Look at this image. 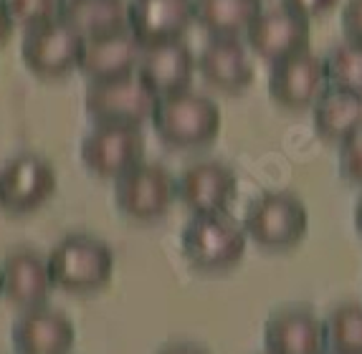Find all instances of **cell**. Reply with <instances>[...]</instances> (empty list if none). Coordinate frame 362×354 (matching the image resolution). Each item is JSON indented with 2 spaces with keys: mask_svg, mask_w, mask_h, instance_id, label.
<instances>
[{
  "mask_svg": "<svg viewBox=\"0 0 362 354\" xmlns=\"http://www.w3.org/2000/svg\"><path fill=\"white\" fill-rule=\"evenodd\" d=\"M152 126L157 137L175 150L206 147L221 132V109L213 99L193 89L160 96Z\"/></svg>",
  "mask_w": 362,
  "mask_h": 354,
  "instance_id": "cell-1",
  "label": "cell"
},
{
  "mask_svg": "<svg viewBox=\"0 0 362 354\" xmlns=\"http://www.w3.org/2000/svg\"><path fill=\"white\" fill-rule=\"evenodd\" d=\"M246 228L228 213L193 216L182 230V253L200 271L233 269L246 253Z\"/></svg>",
  "mask_w": 362,
  "mask_h": 354,
  "instance_id": "cell-2",
  "label": "cell"
},
{
  "mask_svg": "<svg viewBox=\"0 0 362 354\" xmlns=\"http://www.w3.org/2000/svg\"><path fill=\"white\" fill-rule=\"evenodd\" d=\"M49 271L54 286L86 294L97 291L112 278L115 271V253L107 243L91 235H66L49 253Z\"/></svg>",
  "mask_w": 362,
  "mask_h": 354,
  "instance_id": "cell-3",
  "label": "cell"
},
{
  "mask_svg": "<svg viewBox=\"0 0 362 354\" xmlns=\"http://www.w3.org/2000/svg\"><path fill=\"white\" fill-rule=\"evenodd\" d=\"M160 96L142 81L139 73L91 81L84 94L86 114L94 124H132L142 126L152 122Z\"/></svg>",
  "mask_w": 362,
  "mask_h": 354,
  "instance_id": "cell-4",
  "label": "cell"
},
{
  "mask_svg": "<svg viewBox=\"0 0 362 354\" xmlns=\"http://www.w3.org/2000/svg\"><path fill=\"white\" fill-rule=\"evenodd\" d=\"M243 228L261 248L286 251L307 235L309 213L291 192H266L248 205Z\"/></svg>",
  "mask_w": 362,
  "mask_h": 354,
  "instance_id": "cell-5",
  "label": "cell"
},
{
  "mask_svg": "<svg viewBox=\"0 0 362 354\" xmlns=\"http://www.w3.org/2000/svg\"><path fill=\"white\" fill-rule=\"evenodd\" d=\"M84 54V36L64 18L28 28L21 43V56L30 73L41 78H61L76 71Z\"/></svg>",
  "mask_w": 362,
  "mask_h": 354,
  "instance_id": "cell-6",
  "label": "cell"
},
{
  "mask_svg": "<svg viewBox=\"0 0 362 354\" xmlns=\"http://www.w3.org/2000/svg\"><path fill=\"white\" fill-rule=\"evenodd\" d=\"M145 134L132 124H94L81 142V163L91 175L104 180H117L142 163Z\"/></svg>",
  "mask_w": 362,
  "mask_h": 354,
  "instance_id": "cell-7",
  "label": "cell"
},
{
  "mask_svg": "<svg viewBox=\"0 0 362 354\" xmlns=\"http://www.w3.org/2000/svg\"><path fill=\"white\" fill-rule=\"evenodd\" d=\"M175 177L157 163H139L115 180V203L132 220H157L175 203Z\"/></svg>",
  "mask_w": 362,
  "mask_h": 354,
  "instance_id": "cell-8",
  "label": "cell"
},
{
  "mask_svg": "<svg viewBox=\"0 0 362 354\" xmlns=\"http://www.w3.org/2000/svg\"><path fill=\"white\" fill-rule=\"evenodd\" d=\"M59 177L54 165L41 155H18L0 170V208L25 216L54 198Z\"/></svg>",
  "mask_w": 362,
  "mask_h": 354,
  "instance_id": "cell-9",
  "label": "cell"
},
{
  "mask_svg": "<svg viewBox=\"0 0 362 354\" xmlns=\"http://www.w3.org/2000/svg\"><path fill=\"white\" fill-rule=\"evenodd\" d=\"M327 89H329V78H327L325 59L312 54L309 48L272 64L269 94L279 107L302 112L320 102V96Z\"/></svg>",
  "mask_w": 362,
  "mask_h": 354,
  "instance_id": "cell-10",
  "label": "cell"
},
{
  "mask_svg": "<svg viewBox=\"0 0 362 354\" xmlns=\"http://www.w3.org/2000/svg\"><path fill=\"white\" fill-rule=\"evenodd\" d=\"M177 200L185 205L193 216L208 213H226L233 203L238 182L235 172L221 160H200L182 170L175 180Z\"/></svg>",
  "mask_w": 362,
  "mask_h": 354,
  "instance_id": "cell-11",
  "label": "cell"
},
{
  "mask_svg": "<svg viewBox=\"0 0 362 354\" xmlns=\"http://www.w3.org/2000/svg\"><path fill=\"white\" fill-rule=\"evenodd\" d=\"M246 43L266 64L289 59L309 48V18L286 6L264 11L246 30Z\"/></svg>",
  "mask_w": 362,
  "mask_h": 354,
  "instance_id": "cell-12",
  "label": "cell"
},
{
  "mask_svg": "<svg viewBox=\"0 0 362 354\" xmlns=\"http://www.w3.org/2000/svg\"><path fill=\"white\" fill-rule=\"evenodd\" d=\"M11 339L18 354H69L76 329L64 312L38 304L13 321Z\"/></svg>",
  "mask_w": 362,
  "mask_h": 354,
  "instance_id": "cell-13",
  "label": "cell"
},
{
  "mask_svg": "<svg viewBox=\"0 0 362 354\" xmlns=\"http://www.w3.org/2000/svg\"><path fill=\"white\" fill-rule=\"evenodd\" d=\"M198 73L208 86L238 94L254 81V61L241 36H213L198 56Z\"/></svg>",
  "mask_w": 362,
  "mask_h": 354,
  "instance_id": "cell-14",
  "label": "cell"
},
{
  "mask_svg": "<svg viewBox=\"0 0 362 354\" xmlns=\"http://www.w3.org/2000/svg\"><path fill=\"white\" fill-rule=\"evenodd\" d=\"M195 71H198V59L182 38L142 46L137 73L157 96L190 89Z\"/></svg>",
  "mask_w": 362,
  "mask_h": 354,
  "instance_id": "cell-15",
  "label": "cell"
},
{
  "mask_svg": "<svg viewBox=\"0 0 362 354\" xmlns=\"http://www.w3.org/2000/svg\"><path fill=\"white\" fill-rule=\"evenodd\" d=\"M269 354H325L327 326L307 309H279L264 324Z\"/></svg>",
  "mask_w": 362,
  "mask_h": 354,
  "instance_id": "cell-16",
  "label": "cell"
},
{
  "mask_svg": "<svg viewBox=\"0 0 362 354\" xmlns=\"http://www.w3.org/2000/svg\"><path fill=\"white\" fill-rule=\"evenodd\" d=\"M193 23V0H129V30L142 46L180 41Z\"/></svg>",
  "mask_w": 362,
  "mask_h": 354,
  "instance_id": "cell-17",
  "label": "cell"
},
{
  "mask_svg": "<svg viewBox=\"0 0 362 354\" xmlns=\"http://www.w3.org/2000/svg\"><path fill=\"white\" fill-rule=\"evenodd\" d=\"M139 54H142V43L129 28L109 33V36L89 38V41H84L78 71L89 81H109V78L129 76V73H137Z\"/></svg>",
  "mask_w": 362,
  "mask_h": 354,
  "instance_id": "cell-18",
  "label": "cell"
},
{
  "mask_svg": "<svg viewBox=\"0 0 362 354\" xmlns=\"http://www.w3.org/2000/svg\"><path fill=\"white\" fill-rule=\"evenodd\" d=\"M0 278H3V294L16 304V307H38L46 304L54 278L49 271V259H43L41 253L21 248L6 256L0 266Z\"/></svg>",
  "mask_w": 362,
  "mask_h": 354,
  "instance_id": "cell-19",
  "label": "cell"
},
{
  "mask_svg": "<svg viewBox=\"0 0 362 354\" xmlns=\"http://www.w3.org/2000/svg\"><path fill=\"white\" fill-rule=\"evenodd\" d=\"M314 132L325 142L342 144L362 132V96L352 91L327 89L312 107Z\"/></svg>",
  "mask_w": 362,
  "mask_h": 354,
  "instance_id": "cell-20",
  "label": "cell"
},
{
  "mask_svg": "<svg viewBox=\"0 0 362 354\" xmlns=\"http://www.w3.org/2000/svg\"><path fill=\"white\" fill-rule=\"evenodd\" d=\"M61 18L84 36V41L129 28L127 0H66Z\"/></svg>",
  "mask_w": 362,
  "mask_h": 354,
  "instance_id": "cell-21",
  "label": "cell"
},
{
  "mask_svg": "<svg viewBox=\"0 0 362 354\" xmlns=\"http://www.w3.org/2000/svg\"><path fill=\"white\" fill-rule=\"evenodd\" d=\"M195 23L208 36H241L264 13L261 0H193Z\"/></svg>",
  "mask_w": 362,
  "mask_h": 354,
  "instance_id": "cell-22",
  "label": "cell"
},
{
  "mask_svg": "<svg viewBox=\"0 0 362 354\" xmlns=\"http://www.w3.org/2000/svg\"><path fill=\"white\" fill-rule=\"evenodd\" d=\"M327 347L337 354H362V304H339L325 319Z\"/></svg>",
  "mask_w": 362,
  "mask_h": 354,
  "instance_id": "cell-23",
  "label": "cell"
},
{
  "mask_svg": "<svg viewBox=\"0 0 362 354\" xmlns=\"http://www.w3.org/2000/svg\"><path fill=\"white\" fill-rule=\"evenodd\" d=\"M329 89L362 96V43L342 41L325 56Z\"/></svg>",
  "mask_w": 362,
  "mask_h": 354,
  "instance_id": "cell-24",
  "label": "cell"
},
{
  "mask_svg": "<svg viewBox=\"0 0 362 354\" xmlns=\"http://www.w3.org/2000/svg\"><path fill=\"white\" fill-rule=\"evenodd\" d=\"M0 3L6 8L13 25H21V28L28 30L41 23L61 18V11H64L66 0H0Z\"/></svg>",
  "mask_w": 362,
  "mask_h": 354,
  "instance_id": "cell-25",
  "label": "cell"
},
{
  "mask_svg": "<svg viewBox=\"0 0 362 354\" xmlns=\"http://www.w3.org/2000/svg\"><path fill=\"white\" fill-rule=\"evenodd\" d=\"M339 175L350 185L362 187V132L339 144Z\"/></svg>",
  "mask_w": 362,
  "mask_h": 354,
  "instance_id": "cell-26",
  "label": "cell"
},
{
  "mask_svg": "<svg viewBox=\"0 0 362 354\" xmlns=\"http://www.w3.org/2000/svg\"><path fill=\"white\" fill-rule=\"evenodd\" d=\"M342 30L347 41L362 43V0H344Z\"/></svg>",
  "mask_w": 362,
  "mask_h": 354,
  "instance_id": "cell-27",
  "label": "cell"
},
{
  "mask_svg": "<svg viewBox=\"0 0 362 354\" xmlns=\"http://www.w3.org/2000/svg\"><path fill=\"white\" fill-rule=\"evenodd\" d=\"M339 0H281V6H286L289 11L299 13L304 18H320V16H327V13L337 8Z\"/></svg>",
  "mask_w": 362,
  "mask_h": 354,
  "instance_id": "cell-28",
  "label": "cell"
},
{
  "mask_svg": "<svg viewBox=\"0 0 362 354\" xmlns=\"http://www.w3.org/2000/svg\"><path fill=\"white\" fill-rule=\"evenodd\" d=\"M157 354H211V352L193 342H173V344H165Z\"/></svg>",
  "mask_w": 362,
  "mask_h": 354,
  "instance_id": "cell-29",
  "label": "cell"
},
{
  "mask_svg": "<svg viewBox=\"0 0 362 354\" xmlns=\"http://www.w3.org/2000/svg\"><path fill=\"white\" fill-rule=\"evenodd\" d=\"M13 28H16V25H13V20L8 18L6 8H3V3H0V46H3V43H6L8 38H11Z\"/></svg>",
  "mask_w": 362,
  "mask_h": 354,
  "instance_id": "cell-30",
  "label": "cell"
},
{
  "mask_svg": "<svg viewBox=\"0 0 362 354\" xmlns=\"http://www.w3.org/2000/svg\"><path fill=\"white\" fill-rule=\"evenodd\" d=\"M355 228H357V233L362 235V195H360V200H357V205H355Z\"/></svg>",
  "mask_w": 362,
  "mask_h": 354,
  "instance_id": "cell-31",
  "label": "cell"
},
{
  "mask_svg": "<svg viewBox=\"0 0 362 354\" xmlns=\"http://www.w3.org/2000/svg\"><path fill=\"white\" fill-rule=\"evenodd\" d=\"M0 294H3V278H0Z\"/></svg>",
  "mask_w": 362,
  "mask_h": 354,
  "instance_id": "cell-32",
  "label": "cell"
},
{
  "mask_svg": "<svg viewBox=\"0 0 362 354\" xmlns=\"http://www.w3.org/2000/svg\"><path fill=\"white\" fill-rule=\"evenodd\" d=\"M325 354H337V352H329V349H327V352Z\"/></svg>",
  "mask_w": 362,
  "mask_h": 354,
  "instance_id": "cell-33",
  "label": "cell"
},
{
  "mask_svg": "<svg viewBox=\"0 0 362 354\" xmlns=\"http://www.w3.org/2000/svg\"><path fill=\"white\" fill-rule=\"evenodd\" d=\"M266 354H269V352H266Z\"/></svg>",
  "mask_w": 362,
  "mask_h": 354,
  "instance_id": "cell-34",
  "label": "cell"
}]
</instances>
